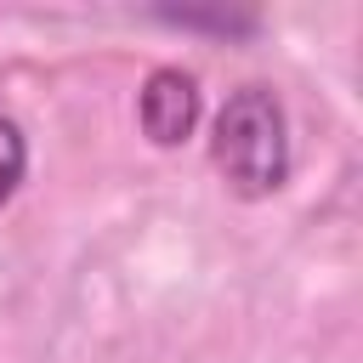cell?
<instances>
[{
	"label": "cell",
	"instance_id": "cell-3",
	"mask_svg": "<svg viewBox=\"0 0 363 363\" xmlns=\"http://www.w3.org/2000/svg\"><path fill=\"white\" fill-rule=\"evenodd\" d=\"M23 170H28V142L11 119H0V204L23 187Z\"/></svg>",
	"mask_w": 363,
	"mask_h": 363
},
{
	"label": "cell",
	"instance_id": "cell-1",
	"mask_svg": "<svg viewBox=\"0 0 363 363\" xmlns=\"http://www.w3.org/2000/svg\"><path fill=\"white\" fill-rule=\"evenodd\" d=\"M210 159L227 176L233 193L244 199H267L284 187L289 176V130H284V108L272 91L244 85L227 96V108L216 113V136H210Z\"/></svg>",
	"mask_w": 363,
	"mask_h": 363
},
{
	"label": "cell",
	"instance_id": "cell-2",
	"mask_svg": "<svg viewBox=\"0 0 363 363\" xmlns=\"http://www.w3.org/2000/svg\"><path fill=\"white\" fill-rule=\"evenodd\" d=\"M136 113H142V130H147L159 147L187 142L193 125H199V85H193V74H182V68H153L147 85H142Z\"/></svg>",
	"mask_w": 363,
	"mask_h": 363
}]
</instances>
